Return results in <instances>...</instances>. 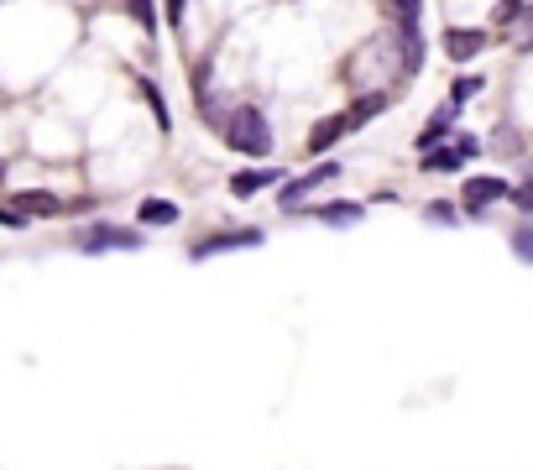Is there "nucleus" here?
<instances>
[{
  "label": "nucleus",
  "mask_w": 533,
  "mask_h": 470,
  "mask_svg": "<svg viewBox=\"0 0 533 470\" xmlns=\"http://www.w3.org/2000/svg\"><path fill=\"white\" fill-rule=\"evenodd\" d=\"M225 136H230V147L246 152V157H262V152L272 147V126H267V115H262V110H251V105L230 115Z\"/></svg>",
  "instance_id": "nucleus-1"
},
{
  "label": "nucleus",
  "mask_w": 533,
  "mask_h": 470,
  "mask_svg": "<svg viewBox=\"0 0 533 470\" xmlns=\"http://www.w3.org/2000/svg\"><path fill=\"white\" fill-rule=\"evenodd\" d=\"M267 235L262 230H230V235H210V241L194 246V262H204V256H220V251H246V246H262Z\"/></svg>",
  "instance_id": "nucleus-2"
},
{
  "label": "nucleus",
  "mask_w": 533,
  "mask_h": 470,
  "mask_svg": "<svg viewBox=\"0 0 533 470\" xmlns=\"http://www.w3.org/2000/svg\"><path fill=\"white\" fill-rule=\"evenodd\" d=\"M335 173H340V168H335V162H319V168H314V173H304V178H293V183H288V194H283V209H293L298 199H304V194H309V188H319V183H330Z\"/></svg>",
  "instance_id": "nucleus-3"
},
{
  "label": "nucleus",
  "mask_w": 533,
  "mask_h": 470,
  "mask_svg": "<svg viewBox=\"0 0 533 470\" xmlns=\"http://www.w3.org/2000/svg\"><path fill=\"white\" fill-rule=\"evenodd\" d=\"M345 131H351V115H330V121H319V126L309 131V152H330Z\"/></svg>",
  "instance_id": "nucleus-4"
},
{
  "label": "nucleus",
  "mask_w": 533,
  "mask_h": 470,
  "mask_svg": "<svg viewBox=\"0 0 533 470\" xmlns=\"http://www.w3.org/2000/svg\"><path fill=\"white\" fill-rule=\"evenodd\" d=\"M502 194H507L502 178H471V183H466V204H471V209H486V204L502 199Z\"/></svg>",
  "instance_id": "nucleus-5"
},
{
  "label": "nucleus",
  "mask_w": 533,
  "mask_h": 470,
  "mask_svg": "<svg viewBox=\"0 0 533 470\" xmlns=\"http://www.w3.org/2000/svg\"><path fill=\"white\" fill-rule=\"evenodd\" d=\"M481 47H486V37H481V32H450V37H445V53H450L455 63H466V58H476V53H481Z\"/></svg>",
  "instance_id": "nucleus-6"
},
{
  "label": "nucleus",
  "mask_w": 533,
  "mask_h": 470,
  "mask_svg": "<svg viewBox=\"0 0 533 470\" xmlns=\"http://www.w3.org/2000/svg\"><path fill=\"white\" fill-rule=\"evenodd\" d=\"M267 183H277L272 168H251V173H236V178H230V194L251 199V194H257V188H267Z\"/></svg>",
  "instance_id": "nucleus-7"
},
{
  "label": "nucleus",
  "mask_w": 533,
  "mask_h": 470,
  "mask_svg": "<svg viewBox=\"0 0 533 470\" xmlns=\"http://www.w3.org/2000/svg\"><path fill=\"white\" fill-rule=\"evenodd\" d=\"M110 246H126V251H136V246H142V235H121V230H100V235H89V241H84V251H110Z\"/></svg>",
  "instance_id": "nucleus-8"
},
{
  "label": "nucleus",
  "mask_w": 533,
  "mask_h": 470,
  "mask_svg": "<svg viewBox=\"0 0 533 470\" xmlns=\"http://www.w3.org/2000/svg\"><path fill=\"white\" fill-rule=\"evenodd\" d=\"M460 162H466V152H460V147H439V152L424 157V168H429V173H455Z\"/></svg>",
  "instance_id": "nucleus-9"
},
{
  "label": "nucleus",
  "mask_w": 533,
  "mask_h": 470,
  "mask_svg": "<svg viewBox=\"0 0 533 470\" xmlns=\"http://www.w3.org/2000/svg\"><path fill=\"white\" fill-rule=\"evenodd\" d=\"M142 220H147V225H173V220H178V204H168V199H147V204H142Z\"/></svg>",
  "instance_id": "nucleus-10"
},
{
  "label": "nucleus",
  "mask_w": 533,
  "mask_h": 470,
  "mask_svg": "<svg viewBox=\"0 0 533 470\" xmlns=\"http://www.w3.org/2000/svg\"><path fill=\"white\" fill-rule=\"evenodd\" d=\"M58 199L53 194H21V215H58Z\"/></svg>",
  "instance_id": "nucleus-11"
},
{
  "label": "nucleus",
  "mask_w": 533,
  "mask_h": 470,
  "mask_svg": "<svg viewBox=\"0 0 533 470\" xmlns=\"http://www.w3.org/2000/svg\"><path fill=\"white\" fill-rule=\"evenodd\" d=\"M319 215L330 220V225H351V220H361V209H356V204H324Z\"/></svg>",
  "instance_id": "nucleus-12"
},
{
  "label": "nucleus",
  "mask_w": 533,
  "mask_h": 470,
  "mask_svg": "<svg viewBox=\"0 0 533 470\" xmlns=\"http://www.w3.org/2000/svg\"><path fill=\"white\" fill-rule=\"evenodd\" d=\"M382 105H387V100H382V94H366V100H361V105L351 110V126H361V121H372V115H377Z\"/></svg>",
  "instance_id": "nucleus-13"
},
{
  "label": "nucleus",
  "mask_w": 533,
  "mask_h": 470,
  "mask_svg": "<svg viewBox=\"0 0 533 470\" xmlns=\"http://www.w3.org/2000/svg\"><path fill=\"white\" fill-rule=\"evenodd\" d=\"M419 11H424V0H398V16H403V27H419Z\"/></svg>",
  "instance_id": "nucleus-14"
},
{
  "label": "nucleus",
  "mask_w": 533,
  "mask_h": 470,
  "mask_svg": "<svg viewBox=\"0 0 533 470\" xmlns=\"http://www.w3.org/2000/svg\"><path fill=\"white\" fill-rule=\"evenodd\" d=\"M131 11H136V21H142L147 32H157V16H152V0H131Z\"/></svg>",
  "instance_id": "nucleus-15"
},
{
  "label": "nucleus",
  "mask_w": 533,
  "mask_h": 470,
  "mask_svg": "<svg viewBox=\"0 0 533 470\" xmlns=\"http://www.w3.org/2000/svg\"><path fill=\"white\" fill-rule=\"evenodd\" d=\"M513 251L523 256V262H533V230H518V235H513Z\"/></svg>",
  "instance_id": "nucleus-16"
},
{
  "label": "nucleus",
  "mask_w": 533,
  "mask_h": 470,
  "mask_svg": "<svg viewBox=\"0 0 533 470\" xmlns=\"http://www.w3.org/2000/svg\"><path fill=\"white\" fill-rule=\"evenodd\" d=\"M476 89H481L476 79H455V89H450V94H455V100H471V94H476Z\"/></svg>",
  "instance_id": "nucleus-17"
},
{
  "label": "nucleus",
  "mask_w": 533,
  "mask_h": 470,
  "mask_svg": "<svg viewBox=\"0 0 533 470\" xmlns=\"http://www.w3.org/2000/svg\"><path fill=\"white\" fill-rule=\"evenodd\" d=\"M513 204H518V209H533V183H523V188H518Z\"/></svg>",
  "instance_id": "nucleus-18"
},
{
  "label": "nucleus",
  "mask_w": 533,
  "mask_h": 470,
  "mask_svg": "<svg viewBox=\"0 0 533 470\" xmlns=\"http://www.w3.org/2000/svg\"><path fill=\"white\" fill-rule=\"evenodd\" d=\"M518 32H528V42H533V6H528V11L518 16Z\"/></svg>",
  "instance_id": "nucleus-19"
},
{
  "label": "nucleus",
  "mask_w": 533,
  "mask_h": 470,
  "mask_svg": "<svg viewBox=\"0 0 533 470\" xmlns=\"http://www.w3.org/2000/svg\"><path fill=\"white\" fill-rule=\"evenodd\" d=\"M27 215H11V209H0V225H21Z\"/></svg>",
  "instance_id": "nucleus-20"
},
{
  "label": "nucleus",
  "mask_w": 533,
  "mask_h": 470,
  "mask_svg": "<svg viewBox=\"0 0 533 470\" xmlns=\"http://www.w3.org/2000/svg\"><path fill=\"white\" fill-rule=\"evenodd\" d=\"M0 178H6V168H0Z\"/></svg>",
  "instance_id": "nucleus-21"
}]
</instances>
